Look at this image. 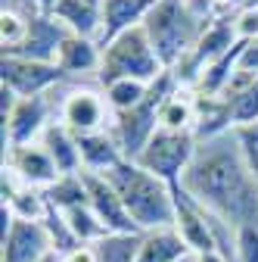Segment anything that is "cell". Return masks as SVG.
Returning a JSON list of instances; mask_svg holds the SVG:
<instances>
[{"mask_svg":"<svg viewBox=\"0 0 258 262\" xmlns=\"http://www.w3.org/2000/svg\"><path fill=\"white\" fill-rule=\"evenodd\" d=\"M53 250L44 222H22L13 215V225L0 241V262H41V256Z\"/></svg>","mask_w":258,"mask_h":262,"instance_id":"15","label":"cell"},{"mask_svg":"<svg viewBox=\"0 0 258 262\" xmlns=\"http://www.w3.org/2000/svg\"><path fill=\"white\" fill-rule=\"evenodd\" d=\"M215 16L218 10L209 0H159L143 28L165 69H177L180 59L196 47L205 28L215 22Z\"/></svg>","mask_w":258,"mask_h":262,"instance_id":"2","label":"cell"},{"mask_svg":"<svg viewBox=\"0 0 258 262\" xmlns=\"http://www.w3.org/2000/svg\"><path fill=\"white\" fill-rule=\"evenodd\" d=\"M171 190H174V231L184 237V244L190 247L193 256L212 253L215 237H212V228H209V212L180 184H171Z\"/></svg>","mask_w":258,"mask_h":262,"instance_id":"14","label":"cell"},{"mask_svg":"<svg viewBox=\"0 0 258 262\" xmlns=\"http://www.w3.org/2000/svg\"><path fill=\"white\" fill-rule=\"evenodd\" d=\"M240 262H258V228H240Z\"/></svg>","mask_w":258,"mask_h":262,"instance_id":"33","label":"cell"},{"mask_svg":"<svg viewBox=\"0 0 258 262\" xmlns=\"http://www.w3.org/2000/svg\"><path fill=\"white\" fill-rule=\"evenodd\" d=\"M62 78L66 75H62L56 62H35V59H19V56L0 59V84L10 88L16 97H44Z\"/></svg>","mask_w":258,"mask_h":262,"instance_id":"10","label":"cell"},{"mask_svg":"<svg viewBox=\"0 0 258 262\" xmlns=\"http://www.w3.org/2000/svg\"><path fill=\"white\" fill-rule=\"evenodd\" d=\"M47 97L53 103L56 122L66 125L75 138L96 135V131H106L112 125V106L106 100V91L96 81L62 78Z\"/></svg>","mask_w":258,"mask_h":262,"instance_id":"4","label":"cell"},{"mask_svg":"<svg viewBox=\"0 0 258 262\" xmlns=\"http://www.w3.org/2000/svg\"><path fill=\"white\" fill-rule=\"evenodd\" d=\"M180 262H193V256H187V259H180Z\"/></svg>","mask_w":258,"mask_h":262,"instance_id":"39","label":"cell"},{"mask_svg":"<svg viewBox=\"0 0 258 262\" xmlns=\"http://www.w3.org/2000/svg\"><path fill=\"white\" fill-rule=\"evenodd\" d=\"M100 62H103V47L93 38H81V35H69L59 47V56H56V66L62 69V75L78 78V81H96Z\"/></svg>","mask_w":258,"mask_h":262,"instance_id":"17","label":"cell"},{"mask_svg":"<svg viewBox=\"0 0 258 262\" xmlns=\"http://www.w3.org/2000/svg\"><path fill=\"white\" fill-rule=\"evenodd\" d=\"M156 4L159 0H100L103 25H100V35H96V44L106 47L115 38H121L124 31L140 28Z\"/></svg>","mask_w":258,"mask_h":262,"instance_id":"16","label":"cell"},{"mask_svg":"<svg viewBox=\"0 0 258 262\" xmlns=\"http://www.w3.org/2000/svg\"><path fill=\"white\" fill-rule=\"evenodd\" d=\"M103 178L121 196L137 231L146 234V231H159V228H174V190L168 181L156 178L140 162H131V159H121Z\"/></svg>","mask_w":258,"mask_h":262,"instance_id":"3","label":"cell"},{"mask_svg":"<svg viewBox=\"0 0 258 262\" xmlns=\"http://www.w3.org/2000/svg\"><path fill=\"white\" fill-rule=\"evenodd\" d=\"M78 150H81V169L84 172H96V175H106L109 169H115L121 156L118 141L112 138V131H96V135H84L78 138Z\"/></svg>","mask_w":258,"mask_h":262,"instance_id":"18","label":"cell"},{"mask_svg":"<svg viewBox=\"0 0 258 262\" xmlns=\"http://www.w3.org/2000/svg\"><path fill=\"white\" fill-rule=\"evenodd\" d=\"M44 228H47V234H50L53 250H59L62 256L81 247L78 237H75V231H72L69 222H66V215H62L59 209H53V206H50V212H47V219H44Z\"/></svg>","mask_w":258,"mask_h":262,"instance_id":"28","label":"cell"},{"mask_svg":"<svg viewBox=\"0 0 258 262\" xmlns=\"http://www.w3.org/2000/svg\"><path fill=\"white\" fill-rule=\"evenodd\" d=\"M193 262H227L218 250H212V253H199V256H193Z\"/></svg>","mask_w":258,"mask_h":262,"instance_id":"37","label":"cell"},{"mask_svg":"<svg viewBox=\"0 0 258 262\" xmlns=\"http://www.w3.org/2000/svg\"><path fill=\"white\" fill-rule=\"evenodd\" d=\"M25 35H28V16H22L19 10H10V7L0 10V44H4V50L22 44Z\"/></svg>","mask_w":258,"mask_h":262,"instance_id":"29","label":"cell"},{"mask_svg":"<svg viewBox=\"0 0 258 262\" xmlns=\"http://www.w3.org/2000/svg\"><path fill=\"white\" fill-rule=\"evenodd\" d=\"M234 13H237V10H230V13H218L215 22L205 28V35L196 41V47H193V50L180 59L177 69H171L180 88H193V84L199 81V75L209 69L215 59H221L224 53H230V50L240 44L237 28H234Z\"/></svg>","mask_w":258,"mask_h":262,"instance_id":"8","label":"cell"},{"mask_svg":"<svg viewBox=\"0 0 258 262\" xmlns=\"http://www.w3.org/2000/svg\"><path fill=\"white\" fill-rule=\"evenodd\" d=\"M159 128H165V131H193L196 128V94H193V88L177 84V91L162 103Z\"/></svg>","mask_w":258,"mask_h":262,"instance_id":"22","label":"cell"},{"mask_svg":"<svg viewBox=\"0 0 258 262\" xmlns=\"http://www.w3.org/2000/svg\"><path fill=\"white\" fill-rule=\"evenodd\" d=\"M240 69H243V72L258 75V41H246L243 56H240Z\"/></svg>","mask_w":258,"mask_h":262,"instance_id":"34","label":"cell"},{"mask_svg":"<svg viewBox=\"0 0 258 262\" xmlns=\"http://www.w3.org/2000/svg\"><path fill=\"white\" fill-rule=\"evenodd\" d=\"M230 119H234V128L258 122V78L237 97V100H230Z\"/></svg>","mask_w":258,"mask_h":262,"instance_id":"30","label":"cell"},{"mask_svg":"<svg viewBox=\"0 0 258 262\" xmlns=\"http://www.w3.org/2000/svg\"><path fill=\"white\" fill-rule=\"evenodd\" d=\"M81 178H84V187H87V203L96 212V219L106 225L109 234H143V231H137L134 219L127 215V209L121 203V196L115 193V187L103 175L81 169Z\"/></svg>","mask_w":258,"mask_h":262,"instance_id":"12","label":"cell"},{"mask_svg":"<svg viewBox=\"0 0 258 262\" xmlns=\"http://www.w3.org/2000/svg\"><path fill=\"white\" fill-rule=\"evenodd\" d=\"M16 219L22 222H44L47 212H50V200H47V193L38 190V187H22L10 203H4Z\"/></svg>","mask_w":258,"mask_h":262,"instance_id":"27","label":"cell"},{"mask_svg":"<svg viewBox=\"0 0 258 262\" xmlns=\"http://www.w3.org/2000/svg\"><path fill=\"white\" fill-rule=\"evenodd\" d=\"M103 91H106V100H109L112 113H127V110H134V106H140L146 100L149 84L137 81V78H118V81L106 84Z\"/></svg>","mask_w":258,"mask_h":262,"instance_id":"25","label":"cell"},{"mask_svg":"<svg viewBox=\"0 0 258 262\" xmlns=\"http://www.w3.org/2000/svg\"><path fill=\"white\" fill-rule=\"evenodd\" d=\"M177 91V78L171 69H165L162 75H159L152 84H149V94H146V100L134 110H127V113H112V138L118 141L121 147V156L124 159H137L143 153V147L149 144V138L159 131V113H162V103L168 100V97Z\"/></svg>","mask_w":258,"mask_h":262,"instance_id":"5","label":"cell"},{"mask_svg":"<svg viewBox=\"0 0 258 262\" xmlns=\"http://www.w3.org/2000/svg\"><path fill=\"white\" fill-rule=\"evenodd\" d=\"M143 234H106L100 244H93L96 262H137Z\"/></svg>","mask_w":258,"mask_h":262,"instance_id":"23","label":"cell"},{"mask_svg":"<svg viewBox=\"0 0 258 262\" xmlns=\"http://www.w3.org/2000/svg\"><path fill=\"white\" fill-rule=\"evenodd\" d=\"M209 4H212L218 13H230V10H240L243 0H209Z\"/></svg>","mask_w":258,"mask_h":262,"instance_id":"36","label":"cell"},{"mask_svg":"<svg viewBox=\"0 0 258 262\" xmlns=\"http://www.w3.org/2000/svg\"><path fill=\"white\" fill-rule=\"evenodd\" d=\"M162 72H165V66L156 56L146 28L140 25V28L124 31L121 38H115L112 44L103 47V62H100L96 81H100V88H106L118 78H137V81L152 84Z\"/></svg>","mask_w":258,"mask_h":262,"instance_id":"6","label":"cell"},{"mask_svg":"<svg viewBox=\"0 0 258 262\" xmlns=\"http://www.w3.org/2000/svg\"><path fill=\"white\" fill-rule=\"evenodd\" d=\"M4 169L19 175L25 187H38V190H47L62 178L56 162L50 159V153L41 144H22V147L4 150Z\"/></svg>","mask_w":258,"mask_h":262,"instance_id":"13","label":"cell"},{"mask_svg":"<svg viewBox=\"0 0 258 262\" xmlns=\"http://www.w3.org/2000/svg\"><path fill=\"white\" fill-rule=\"evenodd\" d=\"M62 215H66V222H69V228L75 231V237H78L81 247H93V244H100V241L109 234V231H106V225L96 219V212L90 209V203H84V206H72V209H66Z\"/></svg>","mask_w":258,"mask_h":262,"instance_id":"24","label":"cell"},{"mask_svg":"<svg viewBox=\"0 0 258 262\" xmlns=\"http://www.w3.org/2000/svg\"><path fill=\"white\" fill-rule=\"evenodd\" d=\"M234 135H237V141H240V150H243L246 166H249V169H252V175L258 178V122L234 128Z\"/></svg>","mask_w":258,"mask_h":262,"instance_id":"31","label":"cell"},{"mask_svg":"<svg viewBox=\"0 0 258 262\" xmlns=\"http://www.w3.org/2000/svg\"><path fill=\"white\" fill-rule=\"evenodd\" d=\"M62 262H96V256H93V247H78L62 256Z\"/></svg>","mask_w":258,"mask_h":262,"instance_id":"35","label":"cell"},{"mask_svg":"<svg viewBox=\"0 0 258 262\" xmlns=\"http://www.w3.org/2000/svg\"><path fill=\"white\" fill-rule=\"evenodd\" d=\"M38 144L50 153V159L56 162L59 175H78V172H81V150H78V138L72 135L66 125L50 122Z\"/></svg>","mask_w":258,"mask_h":262,"instance_id":"19","label":"cell"},{"mask_svg":"<svg viewBox=\"0 0 258 262\" xmlns=\"http://www.w3.org/2000/svg\"><path fill=\"white\" fill-rule=\"evenodd\" d=\"M56 122L50 97H19L13 113L4 119V150L22 147V144H38L47 125Z\"/></svg>","mask_w":258,"mask_h":262,"instance_id":"9","label":"cell"},{"mask_svg":"<svg viewBox=\"0 0 258 262\" xmlns=\"http://www.w3.org/2000/svg\"><path fill=\"white\" fill-rule=\"evenodd\" d=\"M41 262H62V253H59V250H47V253L41 256Z\"/></svg>","mask_w":258,"mask_h":262,"instance_id":"38","label":"cell"},{"mask_svg":"<svg viewBox=\"0 0 258 262\" xmlns=\"http://www.w3.org/2000/svg\"><path fill=\"white\" fill-rule=\"evenodd\" d=\"M193 256L190 247L184 244V237L174 231V228H159V231H146L137 262H180Z\"/></svg>","mask_w":258,"mask_h":262,"instance_id":"21","label":"cell"},{"mask_svg":"<svg viewBox=\"0 0 258 262\" xmlns=\"http://www.w3.org/2000/svg\"><path fill=\"white\" fill-rule=\"evenodd\" d=\"M177 184L234 228H258V178L246 166L234 131L199 141Z\"/></svg>","mask_w":258,"mask_h":262,"instance_id":"1","label":"cell"},{"mask_svg":"<svg viewBox=\"0 0 258 262\" xmlns=\"http://www.w3.org/2000/svg\"><path fill=\"white\" fill-rule=\"evenodd\" d=\"M72 31L62 25L56 16H28V35L22 44L4 50V56H19V59H35V62H56L59 47Z\"/></svg>","mask_w":258,"mask_h":262,"instance_id":"11","label":"cell"},{"mask_svg":"<svg viewBox=\"0 0 258 262\" xmlns=\"http://www.w3.org/2000/svg\"><path fill=\"white\" fill-rule=\"evenodd\" d=\"M234 28L240 41H258V7H240L234 13Z\"/></svg>","mask_w":258,"mask_h":262,"instance_id":"32","label":"cell"},{"mask_svg":"<svg viewBox=\"0 0 258 262\" xmlns=\"http://www.w3.org/2000/svg\"><path fill=\"white\" fill-rule=\"evenodd\" d=\"M44 193H47L50 206L59 209V212H66V209H72V206H84V203H87V187H84L81 172H78V175H62V178H59L53 187H47Z\"/></svg>","mask_w":258,"mask_h":262,"instance_id":"26","label":"cell"},{"mask_svg":"<svg viewBox=\"0 0 258 262\" xmlns=\"http://www.w3.org/2000/svg\"><path fill=\"white\" fill-rule=\"evenodd\" d=\"M53 16L66 25L72 35L93 38V41H96V35H100V25H103L100 0H59Z\"/></svg>","mask_w":258,"mask_h":262,"instance_id":"20","label":"cell"},{"mask_svg":"<svg viewBox=\"0 0 258 262\" xmlns=\"http://www.w3.org/2000/svg\"><path fill=\"white\" fill-rule=\"evenodd\" d=\"M196 144L199 141H196L193 131H165V128H159L134 162H140V166L146 172H152L156 178H162L168 184H177L180 175L190 166L193 153H196Z\"/></svg>","mask_w":258,"mask_h":262,"instance_id":"7","label":"cell"}]
</instances>
